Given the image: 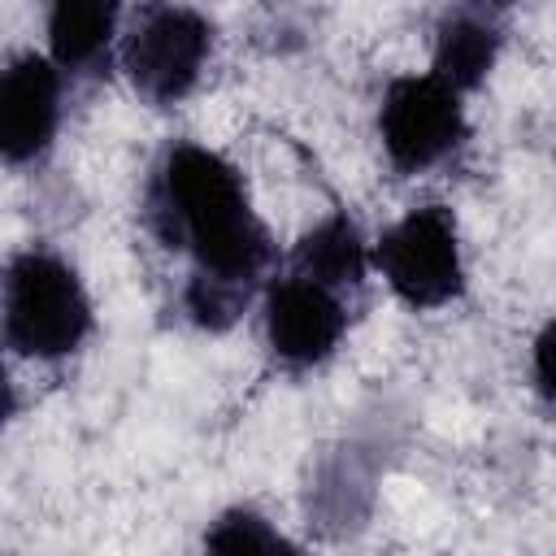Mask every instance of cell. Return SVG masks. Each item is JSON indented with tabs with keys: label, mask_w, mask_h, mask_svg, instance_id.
Masks as SVG:
<instances>
[{
	"label": "cell",
	"mask_w": 556,
	"mask_h": 556,
	"mask_svg": "<svg viewBox=\"0 0 556 556\" xmlns=\"http://www.w3.org/2000/svg\"><path fill=\"white\" fill-rule=\"evenodd\" d=\"M374 265V248L348 213H326L313 222L291 248V274L326 287V291H361Z\"/></svg>",
	"instance_id": "obj_9"
},
{
	"label": "cell",
	"mask_w": 556,
	"mask_h": 556,
	"mask_svg": "<svg viewBox=\"0 0 556 556\" xmlns=\"http://www.w3.org/2000/svg\"><path fill=\"white\" fill-rule=\"evenodd\" d=\"M374 265L408 308H443L465 291L456 217L443 204L408 208L374 243Z\"/></svg>",
	"instance_id": "obj_4"
},
{
	"label": "cell",
	"mask_w": 556,
	"mask_h": 556,
	"mask_svg": "<svg viewBox=\"0 0 556 556\" xmlns=\"http://www.w3.org/2000/svg\"><path fill=\"white\" fill-rule=\"evenodd\" d=\"M374 447L361 443H343L334 447L308 486V508L317 513V521L334 534L361 526L369 517V500H374V478H378V460L369 456Z\"/></svg>",
	"instance_id": "obj_11"
},
{
	"label": "cell",
	"mask_w": 556,
	"mask_h": 556,
	"mask_svg": "<svg viewBox=\"0 0 556 556\" xmlns=\"http://www.w3.org/2000/svg\"><path fill=\"white\" fill-rule=\"evenodd\" d=\"M65 74L48 52H17L0 74V152L9 165L39 161L61 130Z\"/></svg>",
	"instance_id": "obj_7"
},
{
	"label": "cell",
	"mask_w": 556,
	"mask_h": 556,
	"mask_svg": "<svg viewBox=\"0 0 556 556\" xmlns=\"http://www.w3.org/2000/svg\"><path fill=\"white\" fill-rule=\"evenodd\" d=\"M265 343L287 369H317L334 356L348 330V304L339 291H326L300 274H282L265 287Z\"/></svg>",
	"instance_id": "obj_6"
},
{
	"label": "cell",
	"mask_w": 556,
	"mask_h": 556,
	"mask_svg": "<svg viewBox=\"0 0 556 556\" xmlns=\"http://www.w3.org/2000/svg\"><path fill=\"white\" fill-rule=\"evenodd\" d=\"M91 295L52 248H22L4 269V343L26 361H65L91 334Z\"/></svg>",
	"instance_id": "obj_2"
},
{
	"label": "cell",
	"mask_w": 556,
	"mask_h": 556,
	"mask_svg": "<svg viewBox=\"0 0 556 556\" xmlns=\"http://www.w3.org/2000/svg\"><path fill=\"white\" fill-rule=\"evenodd\" d=\"M204 556H300V547L256 508H222L204 530Z\"/></svg>",
	"instance_id": "obj_12"
},
{
	"label": "cell",
	"mask_w": 556,
	"mask_h": 556,
	"mask_svg": "<svg viewBox=\"0 0 556 556\" xmlns=\"http://www.w3.org/2000/svg\"><path fill=\"white\" fill-rule=\"evenodd\" d=\"M530 378H534V391L556 408V317L534 334V348H530Z\"/></svg>",
	"instance_id": "obj_13"
},
{
	"label": "cell",
	"mask_w": 556,
	"mask_h": 556,
	"mask_svg": "<svg viewBox=\"0 0 556 556\" xmlns=\"http://www.w3.org/2000/svg\"><path fill=\"white\" fill-rule=\"evenodd\" d=\"M504 30L491 9H447L434 26V74L452 83L460 96L482 87L495 70Z\"/></svg>",
	"instance_id": "obj_10"
},
{
	"label": "cell",
	"mask_w": 556,
	"mask_h": 556,
	"mask_svg": "<svg viewBox=\"0 0 556 556\" xmlns=\"http://www.w3.org/2000/svg\"><path fill=\"white\" fill-rule=\"evenodd\" d=\"M143 222L152 239L191 261L182 287V313L200 330H230L252 304L274 239L252 208L243 174L213 148L174 139L148 169Z\"/></svg>",
	"instance_id": "obj_1"
},
{
	"label": "cell",
	"mask_w": 556,
	"mask_h": 556,
	"mask_svg": "<svg viewBox=\"0 0 556 556\" xmlns=\"http://www.w3.org/2000/svg\"><path fill=\"white\" fill-rule=\"evenodd\" d=\"M378 139L400 174H426L452 161L469 139L460 91L434 70L391 78L378 104Z\"/></svg>",
	"instance_id": "obj_5"
},
{
	"label": "cell",
	"mask_w": 556,
	"mask_h": 556,
	"mask_svg": "<svg viewBox=\"0 0 556 556\" xmlns=\"http://www.w3.org/2000/svg\"><path fill=\"white\" fill-rule=\"evenodd\" d=\"M213 56V22L191 4H143L122 30V70L148 104L187 100Z\"/></svg>",
	"instance_id": "obj_3"
},
{
	"label": "cell",
	"mask_w": 556,
	"mask_h": 556,
	"mask_svg": "<svg viewBox=\"0 0 556 556\" xmlns=\"http://www.w3.org/2000/svg\"><path fill=\"white\" fill-rule=\"evenodd\" d=\"M122 52V9L113 0H56L48 9V56L65 78H104Z\"/></svg>",
	"instance_id": "obj_8"
}]
</instances>
